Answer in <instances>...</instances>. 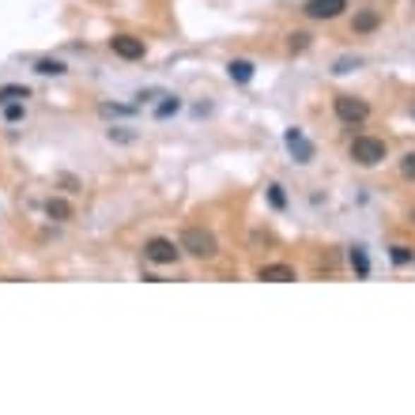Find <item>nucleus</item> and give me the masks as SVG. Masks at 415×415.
<instances>
[{"label": "nucleus", "instance_id": "nucleus-12", "mask_svg": "<svg viewBox=\"0 0 415 415\" xmlns=\"http://www.w3.org/2000/svg\"><path fill=\"white\" fill-rule=\"evenodd\" d=\"M30 98V91L23 83H4L0 87V106H8V102H27Z\"/></svg>", "mask_w": 415, "mask_h": 415}, {"label": "nucleus", "instance_id": "nucleus-4", "mask_svg": "<svg viewBox=\"0 0 415 415\" xmlns=\"http://www.w3.org/2000/svg\"><path fill=\"white\" fill-rule=\"evenodd\" d=\"M181 253V246H174L170 238H148L144 242V257L151 260V265H174Z\"/></svg>", "mask_w": 415, "mask_h": 415}, {"label": "nucleus", "instance_id": "nucleus-5", "mask_svg": "<svg viewBox=\"0 0 415 415\" xmlns=\"http://www.w3.org/2000/svg\"><path fill=\"white\" fill-rule=\"evenodd\" d=\"M110 49H114L121 61H144V53H148L144 38H136V35H114V38H110Z\"/></svg>", "mask_w": 415, "mask_h": 415}, {"label": "nucleus", "instance_id": "nucleus-17", "mask_svg": "<svg viewBox=\"0 0 415 415\" xmlns=\"http://www.w3.org/2000/svg\"><path fill=\"white\" fill-rule=\"evenodd\" d=\"M287 49H291V53L310 49V35H306V30H294V35H287Z\"/></svg>", "mask_w": 415, "mask_h": 415}, {"label": "nucleus", "instance_id": "nucleus-8", "mask_svg": "<svg viewBox=\"0 0 415 415\" xmlns=\"http://www.w3.org/2000/svg\"><path fill=\"white\" fill-rule=\"evenodd\" d=\"M378 27H381V12H374V8H363V12H355V19H351L355 35H374Z\"/></svg>", "mask_w": 415, "mask_h": 415}, {"label": "nucleus", "instance_id": "nucleus-3", "mask_svg": "<svg viewBox=\"0 0 415 415\" xmlns=\"http://www.w3.org/2000/svg\"><path fill=\"white\" fill-rule=\"evenodd\" d=\"M332 114H336V121H344V125H363L366 117H370V106H366V98H355V95H336L332 98Z\"/></svg>", "mask_w": 415, "mask_h": 415}, {"label": "nucleus", "instance_id": "nucleus-22", "mask_svg": "<svg viewBox=\"0 0 415 415\" xmlns=\"http://www.w3.org/2000/svg\"><path fill=\"white\" fill-rule=\"evenodd\" d=\"M355 64H359V61H351V57H344V61H336V68H332V72H336V76H344V72H351V68H355Z\"/></svg>", "mask_w": 415, "mask_h": 415}, {"label": "nucleus", "instance_id": "nucleus-16", "mask_svg": "<svg viewBox=\"0 0 415 415\" xmlns=\"http://www.w3.org/2000/svg\"><path fill=\"white\" fill-rule=\"evenodd\" d=\"M178 110H181V102H178L174 95H167V102H159V106H155V117H159V121H167V117H170V114H178Z\"/></svg>", "mask_w": 415, "mask_h": 415}, {"label": "nucleus", "instance_id": "nucleus-6", "mask_svg": "<svg viewBox=\"0 0 415 415\" xmlns=\"http://www.w3.org/2000/svg\"><path fill=\"white\" fill-rule=\"evenodd\" d=\"M344 8H347V0H306L302 16L306 19H336V16H344Z\"/></svg>", "mask_w": 415, "mask_h": 415}, {"label": "nucleus", "instance_id": "nucleus-9", "mask_svg": "<svg viewBox=\"0 0 415 415\" xmlns=\"http://www.w3.org/2000/svg\"><path fill=\"white\" fill-rule=\"evenodd\" d=\"M257 279H268V283H291V279H299V276H294L291 265H260V268H257Z\"/></svg>", "mask_w": 415, "mask_h": 415}, {"label": "nucleus", "instance_id": "nucleus-24", "mask_svg": "<svg viewBox=\"0 0 415 415\" xmlns=\"http://www.w3.org/2000/svg\"><path fill=\"white\" fill-rule=\"evenodd\" d=\"M411 223H415V212H411Z\"/></svg>", "mask_w": 415, "mask_h": 415}, {"label": "nucleus", "instance_id": "nucleus-14", "mask_svg": "<svg viewBox=\"0 0 415 415\" xmlns=\"http://www.w3.org/2000/svg\"><path fill=\"white\" fill-rule=\"evenodd\" d=\"M98 114H102V117H133V114H136V106H117V102H102V106H98Z\"/></svg>", "mask_w": 415, "mask_h": 415}, {"label": "nucleus", "instance_id": "nucleus-19", "mask_svg": "<svg viewBox=\"0 0 415 415\" xmlns=\"http://www.w3.org/2000/svg\"><path fill=\"white\" fill-rule=\"evenodd\" d=\"M0 110H4V121H23V102H8V106H0Z\"/></svg>", "mask_w": 415, "mask_h": 415}, {"label": "nucleus", "instance_id": "nucleus-2", "mask_svg": "<svg viewBox=\"0 0 415 415\" xmlns=\"http://www.w3.org/2000/svg\"><path fill=\"white\" fill-rule=\"evenodd\" d=\"M351 159L359 162V167H381V162L389 159V144L381 136H355L351 140Z\"/></svg>", "mask_w": 415, "mask_h": 415}, {"label": "nucleus", "instance_id": "nucleus-21", "mask_svg": "<svg viewBox=\"0 0 415 415\" xmlns=\"http://www.w3.org/2000/svg\"><path fill=\"white\" fill-rule=\"evenodd\" d=\"M411 257H415V253H411L408 246H392V260H397V265H408Z\"/></svg>", "mask_w": 415, "mask_h": 415}, {"label": "nucleus", "instance_id": "nucleus-13", "mask_svg": "<svg viewBox=\"0 0 415 415\" xmlns=\"http://www.w3.org/2000/svg\"><path fill=\"white\" fill-rule=\"evenodd\" d=\"M347 257H351L355 276H359V279H366V276H370V257H366V249H363V246H351V253H347Z\"/></svg>", "mask_w": 415, "mask_h": 415}, {"label": "nucleus", "instance_id": "nucleus-7", "mask_svg": "<svg viewBox=\"0 0 415 415\" xmlns=\"http://www.w3.org/2000/svg\"><path fill=\"white\" fill-rule=\"evenodd\" d=\"M283 144H287L294 162H302V167H306V162H313V144L302 136V128H287V133H283Z\"/></svg>", "mask_w": 415, "mask_h": 415}, {"label": "nucleus", "instance_id": "nucleus-1", "mask_svg": "<svg viewBox=\"0 0 415 415\" xmlns=\"http://www.w3.org/2000/svg\"><path fill=\"white\" fill-rule=\"evenodd\" d=\"M178 246H181L189 257H196V260H212L215 253H219V242H215V234L204 231V227H185L181 238H178Z\"/></svg>", "mask_w": 415, "mask_h": 415}, {"label": "nucleus", "instance_id": "nucleus-18", "mask_svg": "<svg viewBox=\"0 0 415 415\" xmlns=\"http://www.w3.org/2000/svg\"><path fill=\"white\" fill-rule=\"evenodd\" d=\"M268 204L276 207V212L287 207V193H283V185H268Z\"/></svg>", "mask_w": 415, "mask_h": 415}, {"label": "nucleus", "instance_id": "nucleus-15", "mask_svg": "<svg viewBox=\"0 0 415 415\" xmlns=\"http://www.w3.org/2000/svg\"><path fill=\"white\" fill-rule=\"evenodd\" d=\"M35 72H38V76H64V64L53 61V57H42V61L35 64Z\"/></svg>", "mask_w": 415, "mask_h": 415}, {"label": "nucleus", "instance_id": "nucleus-23", "mask_svg": "<svg viewBox=\"0 0 415 415\" xmlns=\"http://www.w3.org/2000/svg\"><path fill=\"white\" fill-rule=\"evenodd\" d=\"M155 98H159V91H140V95H136V106H144V102H155Z\"/></svg>", "mask_w": 415, "mask_h": 415}, {"label": "nucleus", "instance_id": "nucleus-20", "mask_svg": "<svg viewBox=\"0 0 415 415\" xmlns=\"http://www.w3.org/2000/svg\"><path fill=\"white\" fill-rule=\"evenodd\" d=\"M400 174H404L408 181H415V151H408V155L400 159Z\"/></svg>", "mask_w": 415, "mask_h": 415}, {"label": "nucleus", "instance_id": "nucleus-11", "mask_svg": "<svg viewBox=\"0 0 415 415\" xmlns=\"http://www.w3.org/2000/svg\"><path fill=\"white\" fill-rule=\"evenodd\" d=\"M46 215H49V219H57V223H64V219H72V204L61 200V196H49V200H46Z\"/></svg>", "mask_w": 415, "mask_h": 415}, {"label": "nucleus", "instance_id": "nucleus-10", "mask_svg": "<svg viewBox=\"0 0 415 415\" xmlns=\"http://www.w3.org/2000/svg\"><path fill=\"white\" fill-rule=\"evenodd\" d=\"M253 61H246V57H234L231 64H227V76H231V80L234 83H249V80H253Z\"/></svg>", "mask_w": 415, "mask_h": 415}]
</instances>
